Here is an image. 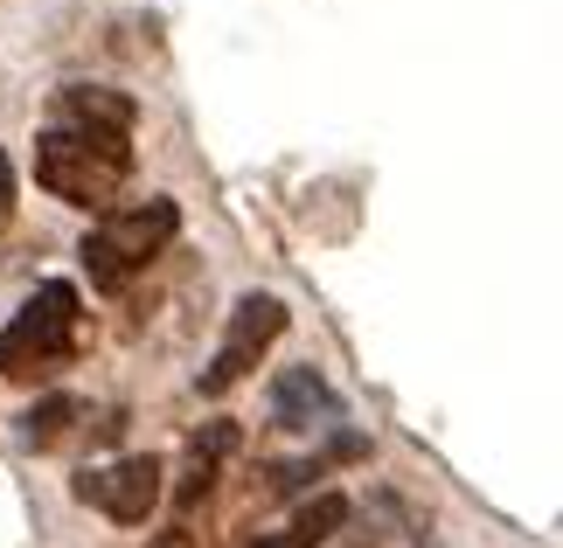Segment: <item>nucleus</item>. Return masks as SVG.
I'll return each mask as SVG.
<instances>
[{"instance_id": "1", "label": "nucleus", "mask_w": 563, "mask_h": 548, "mask_svg": "<svg viewBox=\"0 0 563 548\" xmlns=\"http://www.w3.org/2000/svg\"><path fill=\"white\" fill-rule=\"evenodd\" d=\"M133 181V98L104 83H63L49 125L35 133V188L104 215Z\"/></svg>"}, {"instance_id": "2", "label": "nucleus", "mask_w": 563, "mask_h": 548, "mask_svg": "<svg viewBox=\"0 0 563 548\" xmlns=\"http://www.w3.org/2000/svg\"><path fill=\"white\" fill-rule=\"evenodd\" d=\"M181 236V209L167 202V194H146V202H112L98 215L91 230H84V278H91V292H125L154 257Z\"/></svg>"}, {"instance_id": "3", "label": "nucleus", "mask_w": 563, "mask_h": 548, "mask_svg": "<svg viewBox=\"0 0 563 548\" xmlns=\"http://www.w3.org/2000/svg\"><path fill=\"white\" fill-rule=\"evenodd\" d=\"M77 340H84V299H77V284H35L29 305L0 326V376L8 382H42V376H56V368H70L77 361Z\"/></svg>"}, {"instance_id": "4", "label": "nucleus", "mask_w": 563, "mask_h": 548, "mask_svg": "<svg viewBox=\"0 0 563 548\" xmlns=\"http://www.w3.org/2000/svg\"><path fill=\"white\" fill-rule=\"evenodd\" d=\"M278 334H286V299H278V292H244V299L230 305L223 347H216V361L195 376V389H202V396H230V389L272 355Z\"/></svg>"}, {"instance_id": "5", "label": "nucleus", "mask_w": 563, "mask_h": 548, "mask_svg": "<svg viewBox=\"0 0 563 548\" xmlns=\"http://www.w3.org/2000/svg\"><path fill=\"white\" fill-rule=\"evenodd\" d=\"M161 479L167 466L154 451H125V458H104V466H84L70 479V493L84 500V507H98L104 521H119V528H146V514L161 507Z\"/></svg>"}, {"instance_id": "6", "label": "nucleus", "mask_w": 563, "mask_h": 548, "mask_svg": "<svg viewBox=\"0 0 563 548\" xmlns=\"http://www.w3.org/2000/svg\"><path fill=\"white\" fill-rule=\"evenodd\" d=\"M230 451H236V430H230V424H202V430L188 437V466H181V479H175V507H181V514L209 500L216 466H223Z\"/></svg>"}, {"instance_id": "7", "label": "nucleus", "mask_w": 563, "mask_h": 548, "mask_svg": "<svg viewBox=\"0 0 563 548\" xmlns=\"http://www.w3.org/2000/svg\"><path fill=\"white\" fill-rule=\"evenodd\" d=\"M313 416H334V389L313 376V368H286V376L272 382V424L286 430H307Z\"/></svg>"}, {"instance_id": "8", "label": "nucleus", "mask_w": 563, "mask_h": 548, "mask_svg": "<svg viewBox=\"0 0 563 548\" xmlns=\"http://www.w3.org/2000/svg\"><path fill=\"white\" fill-rule=\"evenodd\" d=\"M77 416H91V410H84V396H42L35 410H21V445H35V451L63 445V437L77 430Z\"/></svg>"}, {"instance_id": "9", "label": "nucleus", "mask_w": 563, "mask_h": 548, "mask_svg": "<svg viewBox=\"0 0 563 548\" xmlns=\"http://www.w3.org/2000/svg\"><path fill=\"white\" fill-rule=\"evenodd\" d=\"M341 528H349V500L341 493H320V500H307V507H299V521H292V548H328Z\"/></svg>"}, {"instance_id": "10", "label": "nucleus", "mask_w": 563, "mask_h": 548, "mask_svg": "<svg viewBox=\"0 0 563 548\" xmlns=\"http://www.w3.org/2000/svg\"><path fill=\"white\" fill-rule=\"evenodd\" d=\"M146 548H195V535H188V521H175V528H161Z\"/></svg>"}, {"instance_id": "11", "label": "nucleus", "mask_w": 563, "mask_h": 548, "mask_svg": "<svg viewBox=\"0 0 563 548\" xmlns=\"http://www.w3.org/2000/svg\"><path fill=\"white\" fill-rule=\"evenodd\" d=\"M14 215V167H8V153H0V223Z\"/></svg>"}, {"instance_id": "12", "label": "nucleus", "mask_w": 563, "mask_h": 548, "mask_svg": "<svg viewBox=\"0 0 563 548\" xmlns=\"http://www.w3.org/2000/svg\"><path fill=\"white\" fill-rule=\"evenodd\" d=\"M251 548H292V541H286V535H257Z\"/></svg>"}]
</instances>
